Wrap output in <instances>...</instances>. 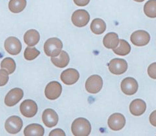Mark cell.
<instances>
[{"label": "cell", "instance_id": "6da1fadb", "mask_svg": "<svg viewBox=\"0 0 156 136\" xmlns=\"http://www.w3.org/2000/svg\"><path fill=\"white\" fill-rule=\"evenodd\" d=\"M90 122L84 118H78L72 124L71 131L75 136H88L91 132Z\"/></svg>", "mask_w": 156, "mask_h": 136}, {"label": "cell", "instance_id": "7a4b0ae2", "mask_svg": "<svg viewBox=\"0 0 156 136\" xmlns=\"http://www.w3.org/2000/svg\"><path fill=\"white\" fill-rule=\"evenodd\" d=\"M63 48V43L57 38H51L46 40L44 45V52L46 55L51 57L58 56Z\"/></svg>", "mask_w": 156, "mask_h": 136}, {"label": "cell", "instance_id": "3957f363", "mask_svg": "<svg viewBox=\"0 0 156 136\" xmlns=\"http://www.w3.org/2000/svg\"><path fill=\"white\" fill-rule=\"evenodd\" d=\"M85 87L88 93H98L103 87V80L99 75H92L90 76L86 82Z\"/></svg>", "mask_w": 156, "mask_h": 136}, {"label": "cell", "instance_id": "277c9868", "mask_svg": "<svg viewBox=\"0 0 156 136\" xmlns=\"http://www.w3.org/2000/svg\"><path fill=\"white\" fill-rule=\"evenodd\" d=\"M90 16L88 12L84 9H79L74 12L71 16L73 24L76 27H84L90 21Z\"/></svg>", "mask_w": 156, "mask_h": 136}, {"label": "cell", "instance_id": "5b68a950", "mask_svg": "<svg viewBox=\"0 0 156 136\" xmlns=\"http://www.w3.org/2000/svg\"><path fill=\"white\" fill-rule=\"evenodd\" d=\"M109 71L113 75H121L124 74L128 68L127 62L122 59H113L108 64Z\"/></svg>", "mask_w": 156, "mask_h": 136}, {"label": "cell", "instance_id": "8992f818", "mask_svg": "<svg viewBox=\"0 0 156 136\" xmlns=\"http://www.w3.org/2000/svg\"><path fill=\"white\" fill-rule=\"evenodd\" d=\"M23 126L22 119L17 116H12L7 119L5 124V130L9 134H16L21 130Z\"/></svg>", "mask_w": 156, "mask_h": 136}, {"label": "cell", "instance_id": "52a82bcc", "mask_svg": "<svg viewBox=\"0 0 156 136\" xmlns=\"http://www.w3.org/2000/svg\"><path fill=\"white\" fill-rule=\"evenodd\" d=\"M62 92V86L57 81L49 83L45 89V96L50 100H55L61 96Z\"/></svg>", "mask_w": 156, "mask_h": 136}, {"label": "cell", "instance_id": "ba28073f", "mask_svg": "<svg viewBox=\"0 0 156 136\" xmlns=\"http://www.w3.org/2000/svg\"><path fill=\"white\" fill-rule=\"evenodd\" d=\"M130 41L136 46H144L150 42V36L145 30H137L131 34Z\"/></svg>", "mask_w": 156, "mask_h": 136}, {"label": "cell", "instance_id": "9c48e42d", "mask_svg": "<svg viewBox=\"0 0 156 136\" xmlns=\"http://www.w3.org/2000/svg\"><path fill=\"white\" fill-rule=\"evenodd\" d=\"M20 110L24 117L32 118L34 117L38 112V106L34 101L27 99L20 104Z\"/></svg>", "mask_w": 156, "mask_h": 136}, {"label": "cell", "instance_id": "30bf717a", "mask_svg": "<svg viewBox=\"0 0 156 136\" xmlns=\"http://www.w3.org/2000/svg\"><path fill=\"white\" fill-rule=\"evenodd\" d=\"M121 88L122 92L126 96H133L137 92L138 84L134 78L127 77L122 81Z\"/></svg>", "mask_w": 156, "mask_h": 136}, {"label": "cell", "instance_id": "8fae6325", "mask_svg": "<svg viewBox=\"0 0 156 136\" xmlns=\"http://www.w3.org/2000/svg\"><path fill=\"white\" fill-rule=\"evenodd\" d=\"M108 124L111 130L113 131H119L125 127L126 119L121 113H114L109 117Z\"/></svg>", "mask_w": 156, "mask_h": 136}, {"label": "cell", "instance_id": "7c38bea8", "mask_svg": "<svg viewBox=\"0 0 156 136\" xmlns=\"http://www.w3.org/2000/svg\"><path fill=\"white\" fill-rule=\"evenodd\" d=\"M4 46L6 51L12 55H18L22 49V44L15 37H9L5 41Z\"/></svg>", "mask_w": 156, "mask_h": 136}, {"label": "cell", "instance_id": "4fadbf2b", "mask_svg": "<svg viewBox=\"0 0 156 136\" xmlns=\"http://www.w3.org/2000/svg\"><path fill=\"white\" fill-rule=\"evenodd\" d=\"M24 96L23 90L20 88H13L7 93L5 97V104L8 106H13L22 99Z\"/></svg>", "mask_w": 156, "mask_h": 136}, {"label": "cell", "instance_id": "5bb4252c", "mask_svg": "<svg viewBox=\"0 0 156 136\" xmlns=\"http://www.w3.org/2000/svg\"><path fill=\"white\" fill-rule=\"evenodd\" d=\"M80 75L78 71L74 68H69L65 70L61 75V80L65 84H75L79 80Z\"/></svg>", "mask_w": 156, "mask_h": 136}, {"label": "cell", "instance_id": "9a60e30c", "mask_svg": "<svg viewBox=\"0 0 156 136\" xmlns=\"http://www.w3.org/2000/svg\"><path fill=\"white\" fill-rule=\"evenodd\" d=\"M42 121L46 126L52 127L57 124L59 121V117L54 110L47 109L43 112Z\"/></svg>", "mask_w": 156, "mask_h": 136}, {"label": "cell", "instance_id": "2e32d148", "mask_svg": "<svg viewBox=\"0 0 156 136\" xmlns=\"http://www.w3.org/2000/svg\"><path fill=\"white\" fill-rule=\"evenodd\" d=\"M130 113L135 117H139L145 113L146 104L144 101L140 99H136L130 103L129 106Z\"/></svg>", "mask_w": 156, "mask_h": 136}, {"label": "cell", "instance_id": "e0dca14e", "mask_svg": "<svg viewBox=\"0 0 156 136\" xmlns=\"http://www.w3.org/2000/svg\"><path fill=\"white\" fill-rule=\"evenodd\" d=\"M40 34L36 30H28L24 35V41L28 46H34L40 41Z\"/></svg>", "mask_w": 156, "mask_h": 136}, {"label": "cell", "instance_id": "ac0fdd59", "mask_svg": "<svg viewBox=\"0 0 156 136\" xmlns=\"http://www.w3.org/2000/svg\"><path fill=\"white\" fill-rule=\"evenodd\" d=\"M51 61L55 67L63 68L66 67L69 65L70 58L69 55L66 51H61L60 54L58 55V57H51Z\"/></svg>", "mask_w": 156, "mask_h": 136}, {"label": "cell", "instance_id": "d6986e66", "mask_svg": "<svg viewBox=\"0 0 156 136\" xmlns=\"http://www.w3.org/2000/svg\"><path fill=\"white\" fill-rule=\"evenodd\" d=\"M24 134L26 136H43L44 129L38 124H31L24 128Z\"/></svg>", "mask_w": 156, "mask_h": 136}, {"label": "cell", "instance_id": "ffe728a7", "mask_svg": "<svg viewBox=\"0 0 156 136\" xmlns=\"http://www.w3.org/2000/svg\"><path fill=\"white\" fill-rule=\"evenodd\" d=\"M103 43L104 46L108 49H115L117 47L119 43L118 34L115 32H109L104 38Z\"/></svg>", "mask_w": 156, "mask_h": 136}, {"label": "cell", "instance_id": "44dd1931", "mask_svg": "<svg viewBox=\"0 0 156 136\" xmlns=\"http://www.w3.org/2000/svg\"><path fill=\"white\" fill-rule=\"evenodd\" d=\"M90 29L95 34L100 35L103 34L106 30V24L101 19H95L90 24Z\"/></svg>", "mask_w": 156, "mask_h": 136}, {"label": "cell", "instance_id": "7402d4cb", "mask_svg": "<svg viewBox=\"0 0 156 136\" xmlns=\"http://www.w3.org/2000/svg\"><path fill=\"white\" fill-rule=\"evenodd\" d=\"M119 47L113 49L114 53L121 56H125L129 55L131 51V47L130 44L125 40H119Z\"/></svg>", "mask_w": 156, "mask_h": 136}, {"label": "cell", "instance_id": "603a6c76", "mask_svg": "<svg viewBox=\"0 0 156 136\" xmlns=\"http://www.w3.org/2000/svg\"><path fill=\"white\" fill-rule=\"evenodd\" d=\"M27 6V0H10L9 9L14 13H19L23 11Z\"/></svg>", "mask_w": 156, "mask_h": 136}, {"label": "cell", "instance_id": "cb8c5ba5", "mask_svg": "<svg viewBox=\"0 0 156 136\" xmlns=\"http://www.w3.org/2000/svg\"><path fill=\"white\" fill-rule=\"evenodd\" d=\"M145 15L150 18H156V0H149L144 7Z\"/></svg>", "mask_w": 156, "mask_h": 136}, {"label": "cell", "instance_id": "d4e9b609", "mask_svg": "<svg viewBox=\"0 0 156 136\" xmlns=\"http://www.w3.org/2000/svg\"><path fill=\"white\" fill-rule=\"evenodd\" d=\"M1 68L5 70L9 73V75H11L15 71L16 63L13 59L10 58V57H6L2 61Z\"/></svg>", "mask_w": 156, "mask_h": 136}, {"label": "cell", "instance_id": "484cf974", "mask_svg": "<svg viewBox=\"0 0 156 136\" xmlns=\"http://www.w3.org/2000/svg\"><path fill=\"white\" fill-rule=\"evenodd\" d=\"M40 51L35 47H27L24 52V57L28 61L35 59L40 55Z\"/></svg>", "mask_w": 156, "mask_h": 136}, {"label": "cell", "instance_id": "4316f807", "mask_svg": "<svg viewBox=\"0 0 156 136\" xmlns=\"http://www.w3.org/2000/svg\"><path fill=\"white\" fill-rule=\"evenodd\" d=\"M9 81V73L5 70L0 69V86L5 85Z\"/></svg>", "mask_w": 156, "mask_h": 136}, {"label": "cell", "instance_id": "83f0119b", "mask_svg": "<svg viewBox=\"0 0 156 136\" xmlns=\"http://www.w3.org/2000/svg\"><path fill=\"white\" fill-rule=\"evenodd\" d=\"M147 74L152 79L156 80V63L151 64L147 68Z\"/></svg>", "mask_w": 156, "mask_h": 136}, {"label": "cell", "instance_id": "f1b7e54d", "mask_svg": "<svg viewBox=\"0 0 156 136\" xmlns=\"http://www.w3.org/2000/svg\"><path fill=\"white\" fill-rule=\"evenodd\" d=\"M50 136H53V135H55V136H65V133L64 132V131L62 130L61 129H55L53 130V131H51V132L49 134Z\"/></svg>", "mask_w": 156, "mask_h": 136}, {"label": "cell", "instance_id": "f546056e", "mask_svg": "<svg viewBox=\"0 0 156 136\" xmlns=\"http://www.w3.org/2000/svg\"><path fill=\"white\" fill-rule=\"evenodd\" d=\"M73 1L77 6L84 7L88 5L90 0H73Z\"/></svg>", "mask_w": 156, "mask_h": 136}, {"label": "cell", "instance_id": "4dcf8cb0", "mask_svg": "<svg viewBox=\"0 0 156 136\" xmlns=\"http://www.w3.org/2000/svg\"><path fill=\"white\" fill-rule=\"evenodd\" d=\"M150 122L153 126L156 127V110L151 113L150 116Z\"/></svg>", "mask_w": 156, "mask_h": 136}, {"label": "cell", "instance_id": "1f68e13d", "mask_svg": "<svg viewBox=\"0 0 156 136\" xmlns=\"http://www.w3.org/2000/svg\"><path fill=\"white\" fill-rule=\"evenodd\" d=\"M134 1L136 2H142L144 1V0H134Z\"/></svg>", "mask_w": 156, "mask_h": 136}]
</instances>
